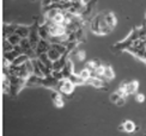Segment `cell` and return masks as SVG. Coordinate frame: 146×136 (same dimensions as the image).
I'll return each instance as SVG.
<instances>
[{
	"label": "cell",
	"mask_w": 146,
	"mask_h": 136,
	"mask_svg": "<svg viewBox=\"0 0 146 136\" xmlns=\"http://www.w3.org/2000/svg\"><path fill=\"white\" fill-rule=\"evenodd\" d=\"M90 29L95 35L98 36H104L110 34L111 28L108 25L106 19H104V13H100L96 17H94V19H91L90 22Z\"/></svg>",
	"instance_id": "cell-1"
},
{
	"label": "cell",
	"mask_w": 146,
	"mask_h": 136,
	"mask_svg": "<svg viewBox=\"0 0 146 136\" xmlns=\"http://www.w3.org/2000/svg\"><path fill=\"white\" fill-rule=\"evenodd\" d=\"M74 87L76 85L71 81V79L66 78V79H62L60 80L59 84H58V91H60L62 94L65 96H71L73 93V91H74Z\"/></svg>",
	"instance_id": "cell-2"
},
{
	"label": "cell",
	"mask_w": 146,
	"mask_h": 136,
	"mask_svg": "<svg viewBox=\"0 0 146 136\" xmlns=\"http://www.w3.org/2000/svg\"><path fill=\"white\" fill-rule=\"evenodd\" d=\"M52 46V43L48 41V40H43V38H41L40 42L37 43V46H36V55H41V54H46L48 53V50H49V48Z\"/></svg>",
	"instance_id": "cell-3"
},
{
	"label": "cell",
	"mask_w": 146,
	"mask_h": 136,
	"mask_svg": "<svg viewBox=\"0 0 146 136\" xmlns=\"http://www.w3.org/2000/svg\"><path fill=\"white\" fill-rule=\"evenodd\" d=\"M52 100L54 103V105H55L56 108L61 109L64 105H65V100L62 98V93L60 91H52Z\"/></svg>",
	"instance_id": "cell-4"
},
{
	"label": "cell",
	"mask_w": 146,
	"mask_h": 136,
	"mask_svg": "<svg viewBox=\"0 0 146 136\" xmlns=\"http://www.w3.org/2000/svg\"><path fill=\"white\" fill-rule=\"evenodd\" d=\"M120 130L121 131H123V133H127V134H132V133H134L137 130V127H135V123L134 122H132V121H125L122 122V124L120 125Z\"/></svg>",
	"instance_id": "cell-5"
},
{
	"label": "cell",
	"mask_w": 146,
	"mask_h": 136,
	"mask_svg": "<svg viewBox=\"0 0 146 136\" xmlns=\"http://www.w3.org/2000/svg\"><path fill=\"white\" fill-rule=\"evenodd\" d=\"M110 102L115 105H117V106H123L126 104V98L121 96L119 92H114V93L110 94Z\"/></svg>",
	"instance_id": "cell-6"
},
{
	"label": "cell",
	"mask_w": 146,
	"mask_h": 136,
	"mask_svg": "<svg viewBox=\"0 0 146 136\" xmlns=\"http://www.w3.org/2000/svg\"><path fill=\"white\" fill-rule=\"evenodd\" d=\"M104 19H106L107 24H108V25L110 26L111 29H114L115 26H116L117 19H116V16H115L113 12H107V13H104Z\"/></svg>",
	"instance_id": "cell-7"
},
{
	"label": "cell",
	"mask_w": 146,
	"mask_h": 136,
	"mask_svg": "<svg viewBox=\"0 0 146 136\" xmlns=\"http://www.w3.org/2000/svg\"><path fill=\"white\" fill-rule=\"evenodd\" d=\"M138 88H139V83L137 81V80H133V81L127 83V93H128V96L138 93Z\"/></svg>",
	"instance_id": "cell-8"
},
{
	"label": "cell",
	"mask_w": 146,
	"mask_h": 136,
	"mask_svg": "<svg viewBox=\"0 0 146 136\" xmlns=\"http://www.w3.org/2000/svg\"><path fill=\"white\" fill-rule=\"evenodd\" d=\"M30 28H28V26H18L17 25V29H16V32L15 34H17L18 36H21L22 38H28L29 37V35H30Z\"/></svg>",
	"instance_id": "cell-9"
},
{
	"label": "cell",
	"mask_w": 146,
	"mask_h": 136,
	"mask_svg": "<svg viewBox=\"0 0 146 136\" xmlns=\"http://www.w3.org/2000/svg\"><path fill=\"white\" fill-rule=\"evenodd\" d=\"M115 77V72L110 66H106L104 67V74H103V79L109 81V80H113Z\"/></svg>",
	"instance_id": "cell-10"
},
{
	"label": "cell",
	"mask_w": 146,
	"mask_h": 136,
	"mask_svg": "<svg viewBox=\"0 0 146 136\" xmlns=\"http://www.w3.org/2000/svg\"><path fill=\"white\" fill-rule=\"evenodd\" d=\"M78 75L80 77V78L84 80L85 83H86L88 80H89L91 77H92V72H91V71L89 69V68H86V67H85V68H83V69H82L80 72H79V74H78Z\"/></svg>",
	"instance_id": "cell-11"
},
{
	"label": "cell",
	"mask_w": 146,
	"mask_h": 136,
	"mask_svg": "<svg viewBox=\"0 0 146 136\" xmlns=\"http://www.w3.org/2000/svg\"><path fill=\"white\" fill-rule=\"evenodd\" d=\"M4 40H9L10 43H12L13 46H17V44H19V43H21L22 37L18 36L17 34H12V35H10V36L7 37V38H4Z\"/></svg>",
	"instance_id": "cell-12"
},
{
	"label": "cell",
	"mask_w": 146,
	"mask_h": 136,
	"mask_svg": "<svg viewBox=\"0 0 146 136\" xmlns=\"http://www.w3.org/2000/svg\"><path fill=\"white\" fill-rule=\"evenodd\" d=\"M74 56L77 57L78 61L83 62V61H85V59H86V53H85V50H83V49H76L74 50Z\"/></svg>",
	"instance_id": "cell-13"
},
{
	"label": "cell",
	"mask_w": 146,
	"mask_h": 136,
	"mask_svg": "<svg viewBox=\"0 0 146 136\" xmlns=\"http://www.w3.org/2000/svg\"><path fill=\"white\" fill-rule=\"evenodd\" d=\"M100 65H101V63H100L97 60H89L88 62H86V65H85V67L89 68V69H90L91 72H94V71H95L96 68L98 67Z\"/></svg>",
	"instance_id": "cell-14"
},
{
	"label": "cell",
	"mask_w": 146,
	"mask_h": 136,
	"mask_svg": "<svg viewBox=\"0 0 146 136\" xmlns=\"http://www.w3.org/2000/svg\"><path fill=\"white\" fill-rule=\"evenodd\" d=\"M15 46L12 43L9 42V40H4V53H9V51H12L13 50Z\"/></svg>",
	"instance_id": "cell-15"
},
{
	"label": "cell",
	"mask_w": 146,
	"mask_h": 136,
	"mask_svg": "<svg viewBox=\"0 0 146 136\" xmlns=\"http://www.w3.org/2000/svg\"><path fill=\"white\" fill-rule=\"evenodd\" d=\"M135 100L138 103H144L145 102V94H143V93H135Z\"/></svg>",
	"instance_id": "cell-16"
},
{
	"label": "cell",
	"mask_w": 146,
	"mask_h": 136,
	"mask_svg": "<svg viewBox=\"0 0 146 136\" xmlns=\"http://www.w3.org/2000/svg\"><path fill=\"white\" fill-rule=\"evenodd\" d=\"M145 18H146V15H145Z\"/></svg>",
	"instance_id": "cell-17"
}]
</instances>
